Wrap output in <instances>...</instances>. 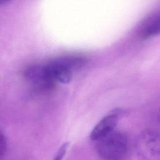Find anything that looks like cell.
<instances>
[{"instance_id": "6da1fadb", "label": "cell", "mask_w": 160, "mask_h": 160, "mask_svg": "<svg viewBox=\"0 0 160 160\" xmlns=\"http://www.w3.org/2000/svg\"><path fill=\"white\" fill-rule=\"evenodd\" d=\"M98 141L96 151L102 159H120L126 154L128 150V138L122 132L112 131Z\"/></svg>"}, {"instance_id": "3957f363", "label": "cell", "mask_w": 160, "mask_h": 160, "mask_svg": "<svg viewBox=\"0 0 160 160\" xmlns=\"http://www.w3.org/2000/svg\"><path fill=\"white\" fill-rule=\"evenodd\" d=\"M23 76L26 81L38 90L51 89L55 84L46 76L44 65H32L26 68Z\"/></svg>"}, {"instance_id": "7a4b0ae2", "label": "cell", "mask_w": 160, "mask_h": 160, "mask_svg": "<svg viewBox=\"0 0 160 160\" xmlns=\"http://www.w3.org/2000/svg\"><path fill=\"white\" fill-rule=\"evenodd\" d=\"M135 149L143 159H160V133L154 129L142 131L136 140Z\"/></svg>"}, {"instance_id": "8992f818", "label": "cell", "mask_w": 160, "mask_h": 160, "mask_svg": "<svg viewBox=\"0 0 160 160\" xmlns=\"http://www.w3.org/2000/svg\"><path fill=\"white\" fill-rule=\"evenodd\" d=\"M7 149V142L4 134L0 131V158L6 153Z\"/></svg>"}, {"instance_id": "277c9868", "label": "cell", "mask_w": 160, "mask_h": 160, "mask_svg": "<svg viewBox=\"0 0 160 160\" xmlns=\"http://www.w3.org/2000/svg\"><path fill=\"white\" fill-rule=\"evenodd\" d=\"M119 113L114 112L104 117L94 128L90 138L92 140L98 141L114 131L119 121Z\"/></svg>"}, {"instance_id": "5b68a950", "label": "cell", "mask_w": 160, "mask_h": 160, "mask_svg": "<svg viewBox=\"0 0 160 160\" xmlns=\"http://www.w3.org/2000/svg\"><path fill=\"white\" fill-rule=\"evenodd\" d=\"M160 34V14L151 18L142 26L141 36L146 39Z\"/></svg>"}, {"instance_id": "ba28073f", "label": "cell", "mask_w": 160, "mask_h": 160, "mask_svg": "<svg viewBox=\"0 0 160 160\" xmlns=\"http://www.w3.org/2000/svg\"><path fill=\"white\" fill-rule=\"evenodd\" d=\"M9 0H0V4H4V3H6V2H8Z\"/></svg>"}, {"instance_id": "52a82bcc", "label": "cell", "mask_w": 160, "mask_h": 160, "mask_svg": "<svg viewBox=\"0 0 160 160\" xmlns=\"http://www.w3.org/2000/svg\"><path fill=\"white\" fill-rule=\"evenodd\" d=\"M68 147V142H66V143L63 144L61 146V148L59 149V150H58V151L56 154V156L54 158V159H56V160L61 159L62 158V157L64 156Z\"/></svg>"}]
</instances>
